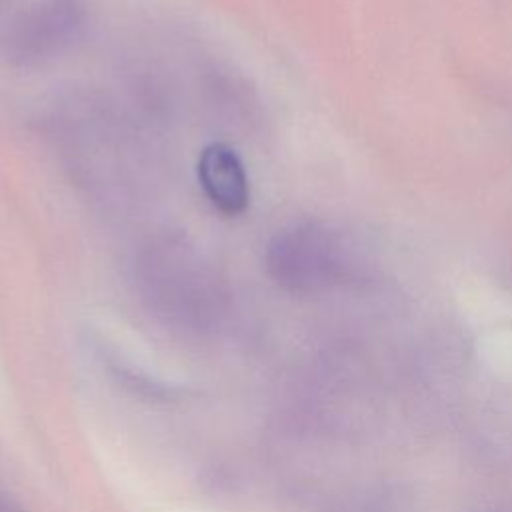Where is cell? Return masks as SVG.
Masks as SVG:
<instances>
[{
  "mask_svg": "<svg viewBox=\"0 0 512 512\" xmlns=\"http://www.w3.org/2000/svg\"><path fill=\"white\" fill-rule=\"evenodd\" d=\"M366 256L350 230L328 220H302L270 238L264 264L280 288L314 294L362 280L368 270Z\"/></svg>",
  "mask_w": 512,
  "mask_h": 512,
  "instance_id": "7a4b0ae2",
  "label": "cell"
},
{
  "mask_svg": "<svg viewBox=\"0 0 512 512\" xmlns=\"http://www.w3.org/2000/svg\"><path fill=\"white\" fill-rule=\"evenodd\" d=\"M88 10L82 0H32L0 28V60L16 70L54 62L86 34Z\"/></svg>",
  "mask_w": 512,
  "mask_h": 512,
  "instance_id": "3957f363",
  "label": "cell"
},
{
  "mask_svg": "<svg viewBox=\"0 0 512 512\" xmlns=\"http://www.w3.org/2000/svg\"><path fill=\"white\" fill-rule=\"evenodd\" d=\"M132 280L160 318L180 326L212 322L224 304V282L208 256L184 234L160 232L138 246Z\"/></svg>",
  "mask_w": 512,
  "mask_h": 512,
  "instance_id": "6da1fadb",
  "label": "cell"
},
{
  "mask_svg": "<svg viewBox=\"0 0 512 512\" xmlns=\"http://www.w3.org/2000/svg\"><path fill=\"white\" fill-rule=\"evenodd\" d=\"M198 184L220 214L234 218L250 206V178L238 152L224 142L206 144L196 162Z\"/></svg>",
  "mask_w": 512,
  "mask_h": 512,
  "instance_id": "277c9868",
  "label": "cell"
}]
</instances>
